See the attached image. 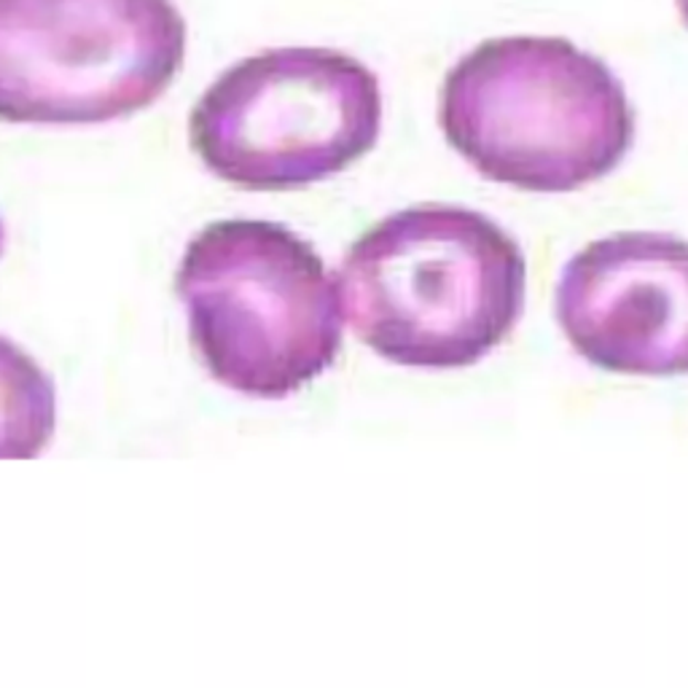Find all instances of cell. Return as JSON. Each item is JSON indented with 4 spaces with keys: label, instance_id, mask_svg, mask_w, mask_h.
I'll return each mask as SVG.
<instances>
[{
    "label": "cell",
    "instance_id": "6da1fadb",
    "mask_svg": "<svg viewBox=\"0 0 688 688\" xmlns=\"http://www.w3.org/2000/svg\"><path fill=\"white\" fill-rule=\"evenodd\" d=\"M334 280L344 321L379 358L465 368L514 331L525 310L527 264L487 215L417 205L368 229Z\"/></svg>",
    "mask_w": 688,
    "mask_h": 688
},
{
    "label": "cell",
    "instance_id": "7a4b0ae2",
    "mask_svg": "<svg viewBox=\"0 0 688 688\" xmlns=\"http://www.w3.org/2000/svg\"><path fill=\"white\" fill-rule=\"evenodd\" d=\"M447 143L482 178L568 194L611 175L635 140L624 84L600 57L546 35L479 43L441 86Z\"/></svg>",
    "mask_w": 688,
    "mask_h": 688
},
{
    "label": "cell",
    "instance_id": "3957f363",
    "mask_svg": "<svg viewBox=\"0 0 688 688\" xmlns=\"http://www.w3.org/2000/svg\"><path fill=\"white\" fill-rule=\"evenodd\" d=\"M175 291L202 364L243 396L288 398L342 350L334 275L282 224L237 218L202 229L183 254Z\"/></svg>",
    "mask_w": 688,
    "mask_h": 688
},
{
    "label": "cell",
    "instance_id": "277c9868",
    "mask_svg": "<svg viewBox=\"0 0 688 688\" xmlns=\"http://www.w3.org/2000/svg\"><path fill=\"white\" fill-rule=\"evenodd\" d=\"M379 129V78L325 46L239 60L192 110V146L205 168L248 192L329 181L377 146Z\"/></svg>",
    "mask_w": 688,
    "mask_h": 688
},
{
    "label": "cell",
    "instance_id": "5b68a950",
    "mask_svg": "<svg viewBox=\"0 0 688 688\" xmlns=\"http://www.w3.org/2000/svg\"><path fill=\"white\" fill-rule=\"evenodd\" d=\"M183 57L172 0H0V121L127 119L168 92Z\"/></svg>",
    "mask_w": 688,
    "mask_h": 688
},
{
    "label": "cell",
    "instance_id": "8992f818",
    "mask_svg": "<svg viewBox=\"0 0 688 688\" xmlns=\"http://www.w3.org/2000/svg\"><path fill=\"white\" fill-rule=\"evenodd\" d=\"M557 321L605 372L688 374V243L624 232L587 245L562 269Z\"/></svg>",
    "mask_w": 688,
    "mask_h": 688
},
{
    "label": "cell",
    "instance_id": "52a82bcc",
    "mask_svg": "<svg viewBox=\"0 0 688 688\" xmlns=\"http://www.w3.org/2000/svg\"><path fill=\"white\" fill-rule=\"evenodd\" d=\"M57 422L54 383L14 342L0 336V460H33Z\"/></svg>",
    "mask_w": 688,
    "mask_h": 688
},
{
    "label": "cell",
    "instance_id": "ba28073f",
    "mask_svg": "<svg viewBox=\"0 0 688 688\" xmlns=\"http://www.w3.org/2000/svg\"><path fill=\"white\" fill-rule=\"evenodd\" d=\"M675 3H678L680 20H684V24L688 28V0H675Z\"/></svg>",
    "mask_w": 688,
    "mask_h": 688
},
{
    "label": "cell",
    "instance_id": "9c48e42d",
    "mask_svg": "<svg viewBox=\"0 0 688 688\" xmlns=\"http://www.w3.org/2000/svg\"><path fill=\"white\" fill-rule=\"evenodd\" d=\"M0 254H3V221H0Z\"/></svg>",
    "mask_w": 688,
    "mask_h": 688
}]
</instances>
